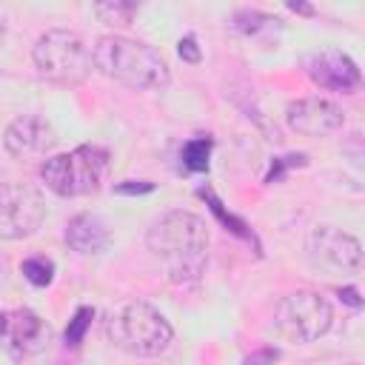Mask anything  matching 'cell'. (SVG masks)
I'll return each mask as SVG.
<instances>
[{
    "mask_svg": "<svg viewBox=\"0 0 365 365\" xmlns=\"http://www.w3.org/2000/svg\"><path fill=\"white\" fill-rule=\"evenodd\" d=\"M285 123L305 137H328L345 125V111L322 97H299L285 106Z\"/></svg>",
    "mask_w": 365,
    "mask_h": 365,
    "instance_id": "10",
    "label": "cell"
},
{
    "mask_svg": "<svg viewBox=\"0 0 365 365\" xmlns=\"http://www.w3.org/2000/svg\"><path fill=\"white\" fill-rule=\"evenodd\" d=\"M277 359V351H262V354H254L245 359V365H265V362H274Z\"/></svg>",
    "mask_w": 365,
    "mask_h": 365,
    "instance_id": "24",
    "label": "cell"
},
{
    "mask_svg": "<svg viewBox=\"0 0 365 365\" xmlns=\"http://www.w3.org/2000/svg\"><path fill=\"white\" fill-rule=\"evenodd\" d=\"M177 51H180V57H182L185 63H200V57H202V51H200V46H197V37H194V34H185V37L177 43Z\"/></svg>",
    "mask_w": 365,
    "mask_h": 365,
    "instance_id": "21",
    "label": "cell"
},
{
    "mask_svg": "<svg viewBox=\"0 0 365 365\" xmlns=\"http://www.w3.org/2000/svg\"><path fill=\"white\" fill-rule=\"evenodd\" d=\"M197 194H200V197L208 202V208L217 214V220H220V222H222L228 231H234V234H237V237H242V240H254V234L248 231V225H245L242 220H237L234 214H228V211L222 208V202L217 200V194H214L208 185H200V188H197ZM254 242H257V240H254Z\"/></svg>",
    "mask_w": 365,
    "mask_h": 365,
    "instance_id": "15",
    "label": "cell"
},
{
    "mask_svg": "<svg viewBox=\"0 0 365 365\" xmlns=\"http://www.w3.org/2000/svg\"><path fill=\"white\" fill-rule=\"evenodd\" d=\"M308 262L325 274H354L362 265V245L342 228L317 225L305 240Z\"/></svg>",
    "mask_w": 365,
    "mask_h": 365,
    "instance_id": "8",
    "label": "cell"
},
{
    "mask_svg": "<svg viewBox=\"0 0 365 365\" xmlns=\"http://www.w3.org/2000/svg\"><path fill=\"white\" fill-rule=\"evenodd\" d=\"M108 168V151L100 145H77L74 151L43 160L40 180L57 197H86L100 188Z\"/></svg>",
    "mask_w": 365,
    "mask_h": 365,
    "instance_id": "3",
    "label": "cell"
},
{
    "mask_svg": "<svg viewBox=\"0 0 365 365\" xmlns=\"http://www.w3.org/2000/svg\"><path fill=\"white\" fill-rule=\"evenodd\" d=\"M279 20L277 17H268V14H262V11H237L234 14V31H240V34H259L262 29H271V26H277Z\"/></svg>",
    "mask_w": 365,
    "mask_h": 365,
    "instance_id": "17",
    "label": "cell"
},
{
    "mask_svg": "<svg viewBox=\"0 0 365 365\" xmlns=\"http://www.w3.org/2000/svg\"><path fill=\"white\" fill-rule=\"evenodd\" d=\"M145 245L168 282L182 288L200 282L208 259V228L202 217L191 211H165L148 225Z\"/></svg>",
    "mask_w": 365,
    "mask_h": 365,
    "instance_id": "1",
    "label": "cell"
},
{
    "mask_svg": "<svg viewBox=\"0 0 365 365\" xmlns=\"http://www.w3.org/2000/svg\"><path fill=\"white\" fill-rule=\"evenodd\" d=\"M208 154H211V140L208 137L188 140L182 145V165L188 171H205L208 168Z\"/></svg>",
    "mask_w": 365,
    "mask_h": 365,
    "instance_id": "16",
    "label": "cell"
},
{
    "mask_svg": "<svg viewBox=\"0 0 365 365\" xmlns=\"http://www.w3.org/2000/svg\"><path fill=\"white\" fill-rule=\"evenodd\" d=\"M48 325L31 308H9L0 311V345L14 356H34L48 342Z\"/></svg>",
    "mask_w": 365,
    "mask_h": 365,
    "instance_id": "9",
    "label": "cell"
},
{
    "mask_svg": "<svg viewBox=\"0 0 365 365\" xmlns=\"http://www.w3.org/2000/svg\"><path fill=\"white\" fill-rule=\"evenodd\" d=\"M308 160H305V154H291V157H277L274 160V165H271V171H268V177H265V182H277L279 177H282V171L288 168V165H305Z\"/></svg>",
    "mask_w": 365,
    "mask_h": 365,
    "instance_id": "20",
    "label": "cell"
},
{
    "mask_svg": "<svg viewBox=\"0 0 365 365\" xmlns=\"http://www.w3.org/2000/svg\"><path fill=\"white\" fill-rule=\"evenodd\" d=\"M66 242L71 251L77 254H103L108 245H111V231L106 225V220L100 214H91V211H83L77 217L68 220L66 225Z\"/></svg>",
    "mask_w": 365,
    "mask_h": 365,
    "instance_id": "13",
    "label": "cell"
},
{
    "mask_svg": "<svg viewBox=\"0 0 365 365\" xmlns=\"http://www.w3.org/2000/svg\"><path fill=\"white\" fill-rule=\"evenodd\" d=\"M351 365H359V362H351Z\"/></svg>",
    "mask_w": 365,
    "mask_h": 365,
    "instance_id": "26",
    "label": "cell"
},
{
    "mask_svg": "<svg viewBox=\"0 0 365 365\" xmlns=\"http://www.w3.org/2000/svg\"><path fill=\"white\" fill-rule=\"evenodd\" d=\"M114 191H117V194H125V197L148 194V191H154V182H148V180H125V182H117Z\"/></svg>",
    "mask_w": 365,
    "mask_h": 365,
    "instance_id": "22",
    "label": "cell"
},
{
    "mask_svg": "<svg viewBox=\"0 0 365 365\" xmlns=\"http://www.w3.org/2000/svg\"><path fill=\"white\" fill-rule=\"evenodd\" d=\"M37 71L60 86H80L91 74V51L71 29H48L31 48Z\"/></svg>",
    "mask_w": 365,
    "mask_h": 365,
    "instance_id": "4",
    "label": "cell"
},
{
    "mask_svg": "<svg viewBox=\"0 0 365 365\" xmlns=\"http://www.w3.org/2000/svg\"><path fill=\"white\" fill-rule=\"evenodd\" d=\"M54 143H57V134H54L51 123H46L37 114H23V117L11 120L9 128L3 131V148L17 160L43 157L46 151L54 148Z\"/></svg>",
    "mask_w": 365,
    "mask_h": 365,
    "instance_id": "12",
    "label": "cell"
},
{
    "mask_svg": "<svg viewBox=\"0 0 365 365\" xmlns=\"http://www.w3.org/2000/svg\"><path fill=\"white\" fill-rule=\"evenodd\" d=\"M20 271H23V277H26L31 285H37V288H46V285L54 279V262L46 259V257H31V259H26V262L20 265Z\"/></svg>",
    "mask_w": 365,
    "mask_h": 365,
    "instance_id": "18",
    "label": "cell"
},
{
    "mask_svg": "<svg viewBox=\"0 0 365 365\" xmlns=\"http://www.w3.org/2000/svg\"><path fill=\"white\" fill-rule=\"evenodd\" d=\"M305 71H308L311 83L325 88V91L351 94L362 83V74H359L356 63L345 51H336V48H325V51L311 54L308 63H305Z\"/></svg>",
    "mask_w": 365,
    "mask_h": 365,
    "instance_id": "11",
    "label": "cell"
},
{
    "mask_svg": "<svg viewBox=\"0 0 365 365\" xmlns=\"http://www.w3.org/2000/svg\"><path fill=\"white\" fill-rule=\"evenodd\" d=\"M288 9H291V11H299V14H314V9H311L308 3H294V0H291Z\"/></svg>",
    "mask_w": 365,
    "mask_h": 365,
    "instance_id": "25",
    "label": "cell"
},
{
    "mask_svg": "<svg viewBox=\"0 0 365 365\" xmlns=\"http://www.w3.org/2000/svg\"><path fill=\"white\" fill-rule=\"evenodd\" d=\"M339 297H342V302H348L351 308H359V305H362V299H359V291H356L354 285H348V288H339Z\"/></svg>",
    "mask_w": 365,
    "mask_h": 365,
    "instance_id": "23",
    "label": "cell"
},
{
    "mask_svg": "<svg viewBox=\"0 0 365 365\" xmlns=\"http://www.w3.org/2000/svg\"><path fill=\"white\" fill-rule=\"evenodd\" d=\"M334 325V308L331 302L317 291H294L282 297L274 308V328L282 339L308 345L319 336H325Z\"/></svg>",
    "mask_w": 365,
    "mask_h": 365,
    "instance_id": "6",
    "label": "cell"
},
{
    "mask_svg": "<svg viewBox=\"0 0 365 365\" xmlns=\"http://www.w3.org/2000/svg\"><path fill=\"white\" fill-rule=\"evenodd\" d=\"M46 220V200L29 182H0V240H26Z\"/></svg>",
    "mask_w": 365,
    "mask_h": 365,
    "instance_id": "7",
    "label": "cell"
},
{
    "mask_svg": "<svg viewBox=\"0 0 365 365\" xmlns=\"http://www.w3.org/2000/svg\"><path fill=\"white\" fill-rule=\"evenodd\" d=\"M108 331H111V339L134 356H160L174 336L171 322L143 299L123 305L111 317Z\"/></svg>",
    "mask_w": 365,
    "mask_h": 365,
    "instance_id": "5",
    "label": "cell"
},
{
    "mask_svg": "<svg viewBox=\"0 0 365 365\" xmlns=\"http://www.w3.org/2000/svg\"><path fill=\"white\" fill-rule=\"evenodd\" d=\"M94 68L134 91H148V88H163L171 80L168 63L163 60L160 51H154L143 40H131L123 34H106L97 40L91 51Z\"/></svg>",
    "mask_w": 365,
    "mask_h": 365,
    "instance_id": "2",
    "label": "cell"
},
{
    "mask_svg": "<svg viewBox=\"0 0 365 365\" xmlns=\"http://www.w3.org/2000/svg\"><path fill=\"white\" fill-rule=\"evenodd\" d=\"M91 319H94V308L80 305V308L74 311V317L68 319V328H66V345L77 348V345L83 342V336H86V331H88Z\"/></svg>",
    "mask_w": 365,
    "mask_h": 365,
    "instance_id": "19",
    "label": "cell"
},
{
    "mask_svg": "<svg viewBox=\"0 0 365 365\" xmlns=\"http://www.w3.org/2000/svg\"><path fill=\"white\" fill-rule=\"evenodd\" d=\"M94 14L106 26H128L137 14V3L134 0H106V3L94 6Z\"/></svg>",
    "mask_w": 365,
    "mask_h": 365,
    "instance_id": "14",
    "label": "cell"
}]
</instances>
